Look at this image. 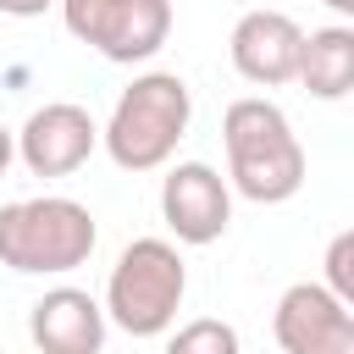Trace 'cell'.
Listing matches in <instances>:
<instances>
[{
	"instance_id": "cell-1",
	"label": "cell",
	"mask_w": 354,
	"mask_h": 354,
	"mask_svg": "<svg viewBox=\"0 0 354 354\" xmlns=\"http://www.w3.org/2000/svg\"><path fill=\"white\" fill-rule=\"evenodd\" d=\"M188 116H194L188 83L177 72H144L122 88V100L105 122V149L116 166L149 171L177 149V138L188 133Z\"/></svg>"
},
{
	"instance_id": "cell-2",
	"label": "cell",
	"mask_w": 354,
	"mask_h": 354,
	"mask_svg": "<svg viewBox=\"0 0 354 354\" xmlns=\"http://www.w3.org/2000/svg\"><path fill=\"white\" fill-rule=\"evenodd\" d=\"M88 249H94L88 205L66 194L0 205V260L11 271H72L88 260Z\"/></svg>"
},
{
	"instance_id": "cell-3",
	"label": "cell",
	"mask_w": 354,
	"mask_h": 354,
	"mask_svg": "<svg viewBox=\"0 0 354 354\" xmlns=\"http://www.w3.org/2000/svg\"><path fill=\"white\" fill-rule=\"evenodd\" d=\"M183 288H188V271H183V254L166 243V238H133L122 249V260L111 266V288H105V304L111 315L149 337V332H166L177 304H183Z\"/></svg>"
},
{
	"instance_id": "cell-4",
	"label": "cell",
	"mask_w": 354,
	"mask_h": 354,
	"mask_svg": "<svg viewBox=\"0 0 354 354\" xmlns=\"http://www.w3.org/2000/svg\"><path fill=\"white\" fill-rule=\"evenodd\" d=\"M66 28L111 61H149L171 33V0H61Z\"/></svg>"
},
{
	"instance_id": "cell-5",
	"label": "cell",
	"mask_w": 354,
	"mask_h": 354,
	"mask_svg": "<svg viewBox=\"0 0 354 354\" xmlns=\"http://www.w3.org/2000/svg\"><path fill=\"white\" fill-rule=\"evenodd\" d=\"M271 326L288 354H354V310L326 282H293L277 299Z\"/></svg>"
},
{
	"instance_id": "cell-6",
	"label": "cell",
	"mask_w": 354,
	"mask_h": 354,
	"mask_svg": "<svg viewBox=\"0 0 354 354\" xmlns=\"http://www.w3.org/2000/svg\"><path fill=\"white\" fill-rule=\"evenodd\" d=\"M160 210H166V221H171V232L183 243H210L232 221V194H227V183H221L216 166L183 160L160 183Z\"/></svg>"
},
{
	"instance_id": "cell-7",
	"label": "cell",
	"mask_w": 354,
	"mask_h": 354,
	"mask_svg": "<svg viewBox=\"0 0 354 354\" xmlns=\"http://www.w3.org/2000/svg\"><path fill=\"white\" fill-rule=\"evenodd\" d=\"M94 138H100V133H94V116H88L83 105L50 100V105H39V111L22 122L17 149H22L28 171H39V177H66V171H77V166L88 160Z\"/></svg>"
},
{
	"instance_id": "cell-8",
	"label": "cell",
	"mask_w": 354,
	"mask_h": 354,
	"mask_svg": "<svg viewBox=\"0 0 354 354\" xmlns=\"http://www.w3.org/2000/svg\"><path fill=\"white\" fill-rule=\"evenodd\" d=\"M304 28L288 11H243L232 28V66L249 83H288L299 66Z\"/></svg>"
},
{
	"instance_id": "cell-9",
	"label": "cell",
	"mask_w": 354,
	"mask_h": 354,
	"mask_svg": "<svg viewBox=\"0 0 354 354\" xmlns=\"http://www.w3.org/2000/svg\"><path fill=\"white\" fill-rule=\"evenodd\" d=\"M28 332L44 354H100L105 343V310L83 288H50L28 310Z\"/></svg>"
},
{
	"instance_id": "cell-10",
	"label": "cell",
	"mask_w": 354,
	"mask_h": 354,
	"mask_svg": "<svg viewBox=\"0 0 354 354\" xmlns=\"http://www.w3.org/2000/svg\"><path fill=\"white\" fill-rule=\"evenodd\" d=\"M293 77H299L310 94H321V100L348 94V88H354V28H348V22H332V28L304 33Z\"/></svg>"
},
{
	"instance_id": "cell-11",
	"label": "cell",
	"mask_w": 354,
	"mask_h": 354,
	"mask_svg": "<svg viewBox=\"0 0 354 354\" xmlns=\"http://www.w3.org/2000/svg\"><path fill=\"white\" fill-rule=\"evenodd\" d=\"M227 160H232L238 194H249L260 205H277V199L299 194V183H304V144L299 138H282V144H266L249 155H227Z\"/></svg>"
},
{
	"instance_id": "cell-12",
	"label": "cell",
	"mask_w": 354,
	"mask_h": 354,
	"mask_svg": "<svg viewBox=\"0 0 354 354\" xmlns=\"http://www.w3.org/2000/svg\"><path fill=\"white\" fill-rule=\"evenodd\" d=\"M221 138H227V155H249V149H266V144H282L293 138L288 116L271 105V100H232L227 116H221Z\"/></svg>"
},
{
	"instance_id": "cell-13",
	"label": "cell",
	"mask_w": 354,
	"mask_h": 354,
	"mask_svg": "<svg viewBox=\"0 0 354 354\" xmlns=\"http://www.w3.org/2000/svg\"><path fill=\"white\" fill-rule=\"evenodd\" d=\"M166 354H238V332L227 321H216V315H199V321L171 332Z\"/></svg>"
},
{
	"instance_id": "cell-14",
	"label": "cell",
	"mask_w": 354,
	"mask_h": 354,
	"mask_svg": "<svg viewBox=\"0 0 354 354\" xmlns=\"http://www.w3.org/2000/svg\"><path fill=\"white\" fill-rule=\"evenodd\" d=\"M326 288L337 299H354V227H343L326 243Z\"/></svg>"
},
{
	"instance_id": "cell-15",
	"label": "cell",
	"mask_w": 354,
	"mask_h": 354,
	"mask_svg": "<svg viewBox=\"0 0 354 354\" xmlns=\"http://www.w3.org/2000/svg\"><path fill=\"white\" fill-rule=\"evenodd\" d=\"M50 0H0V11H11V17H39Z\"/></svg>"
},
{
	"instance_id": "cell-16",
	"label": "cell",
	"mask_w": 354,
	"mask_h": 354,
	"mask_svg": "<svg viewBox=\"0 0 354 354\" xmlns=\"http://www.w3.org/2000/svg\"><path fill=\"white\" fill-rule=\"evenodd\" d=\"M11 155H17V138L0 127V177H6V166H11Z\"/></svg>"
},
{
	"instance_id": "cell-17",
	"label": "cell",
	"mask_w": 354,
	"mask_h": 354,
	"mask_svg": "<svg viewBox=\"0 0 354 354\" xmlns=\"http://www.w3.org/2000/svg\"><path fill=\"white\" fill-rule=\"evenodd\" d=\"M332 11H343V17H354V0H326Z\"/></svg>"
}]
</instances>
